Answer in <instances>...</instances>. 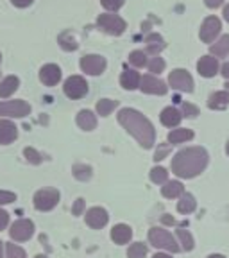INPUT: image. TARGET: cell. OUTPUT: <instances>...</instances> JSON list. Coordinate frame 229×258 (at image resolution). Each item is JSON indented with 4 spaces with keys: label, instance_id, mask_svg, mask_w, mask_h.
Returning a JSON list of instances; mask_svg holds the SVG:
<instances>
[{
    "label": "cell",
    "instance_id": "9",
    "mask_svg": "<svg viewBox=\"0 0 229 258\" xmlns=\"http://www.w3.org/2000/svg\"><path fill=\"white\" fill-rule=\"evenodd\" d=\"M34 233V224L32 221L29 219H20V221H16L15 224L11 226V230H9V235L15 242H25L32 237Z\"/></svg>",
    "mask_w": 229,
    "mask_h": 258
},
{
    "label": "cell",
    "instance_id": "33",
    "mask_svg": "<svg viewBox=\"0 0 229 258\" xmlns=\"http://www.w3.org/2000/svg\"><path fill=\"white\" fill-rule=\"evenodd\" d=\"M73 176L79 179V181H86L92 177V169L88 165H75L73 167Z\"/></svg>",
    "mask_w": 229,
    "mask_h": 258
},
{
    "label": "cell",
    "instance_id": "5",
    "mask_svg": "<svg viewBox=\"0 0 229 258\" xmlns=\"http://www.w3.org/2000/svg\"><path fill=\"white\" fill-rule=\"evenodd\" d=\"M59 203V192L54 188H43L34 194V206L40 212H48Z\"/></svg>",
    "mask_w": 229,
    "mask_h": 258
},
{
    "label": "cell",
    "instance_id": "42",
    "mask_svg": "<svg viewBox=\"0 0 229 258\" xmlns=\"http://www.w3.org/2000/svg\"><path fill=\"white\" fill-rule=\"evenodd\" d=\"M83 210H85V199H77L75 205H73V208H72L73 215H81L83 214Z\"/></svg>",
    "mask_w": 229,
    "mask_h": 258
},
{
    "label": "cell",
    "instance_id": "7",
    "mask_svg": "<svg viewBox=\"0 0 229 258\" xmlns=\"http://www.w3.org/2000/svg\"><path fill=\"white\" fill-rule=\"evenodd\" d=\"M64 95L70 97V99H81L88 93V83L85 81V77L81 76H72L64 81Z\"/></svg>",
    "mask_w": 229,
    "mask_h": 258
},
{
    "label": "cell",
    "instance_id": "12",
    "mask_svg": "<svg viewBox=\"0 0 229 258\" xmlns=\"http://www.w3.org/2000/svg\"><path fill=\"white\" fill-rule=\"evenodd\" d=\"M140 90L145 93H152V95H165L169 92V86L154 76H143L140 81Z\"/></svg>",
    "mask_w": 229,
    "mask_h": 258
},
{
    "label": "cell",
    "instance_id": "19",
    "mask_svg": "<svg viewBox=\"0 0 229 258\" xmlns=\"http://www.w3.org/2000/svg\"><path fill=\"white\" fill-rule=\"evenodd\" d=\"M18 86H20V79L15 76H9L6 77V79L0 81V97L2 99H8V97H11L13 93L18 90Z\"/></svg>",
    "mask_w": 229,
    "mask_h": 258
},
{
    "label": "cell",
    "instance_id": "21",
    "mask_svg": "<svg viewBox=\"0 0 229 258\" xmlns=\"http://www.w3.org/2000/svg\"><path fill=\"white\" fill-rule=\"evenodd\" d=\"M77 124L85 131H92V129L97 127V117L90 109H81L79 115H77Z\"/></svg>",
    "mask_w": 229,
    "mask_h": 258
},
{
    "label": "cell",
    "instance_id": "50",
    "mask_svg": "<svg viewBox=\"0 0 229 258\" xmlns=\"http://www.w3.org/2000/svg\"><path fill=\"white\" fill-rule=\"evenodd\" d=\"M2 251H4V242L0 240V258H2Z\"/></svg>",
    "mask_w": 229,
    "mask_h": 258
},
{
    "label": "cell",
    "instance_id": "26",
    "mask_svg": "<svg viewBox=\"0 0 229 258\" xmlns=\"http://www.w3.org/2000/svg\"><path fill=\"white\" fill-rule=\"evenodd\" d=\"M209 50H211V54H213L215 57L227 56L229 54V34H225V36H222L218 41H215V45H211Z\"/></svg>",
    "mask_w": 229,
    "mask_h": 258
},
{
    "label": "cell",
    "instance_id": "51",
    "mask_svg": "<svg viewBox=\"0 0 229 258\" xmlns=\"http://www.w3.org/2000/svg\"><path fill=\"white\" fill-rule=\"evenodd\" d=\"M208 258H225V256H222V254H209Z\"/></svg>",
    "mask_w": 229,
    "mask_h": 258
},
{
    "label": "cell",
    "instance_id": "24",
    "mask_svg": "<svg viewBox=\"0 0 229 258\" xmlns=\"http://www.w3.org/2000/svg\"><path fill=\"white\" fill-rule=\"evenodd\" d=\"M145 43H147V52L152 54V56H158L165 48V41L160 34H149L145 38Z\"/></svg>",
    "mask_w": 229,
    "mask_h": 258
},
{
    "label": "cell",
    "instance_id": "3",
    "mask_svg": "<svg viewBox=\"0 0 229 258\" xmlns=\"http://www.w3.org/2000/svg\"><path fill=\"white\" fill-rule=\"evenodd\" d=\"M149 242L154 247H158V249H165V251H170V253H177V251H179L176 238L167 230H163V228H150Z\"/></svg>",
    "mask_w": 229,
    "mask_h": 258
},
{
    "label": "cell",
    "instance_id": "27",
    "mask_svg": "<svg viewBox=\"0 0 229 258\" xmlns=\"http://www.w3.org/2000/svg\"><path fill=\"white\" fill-rule=\"evenodd\" d=\"M195 206H197V203H195V198H193L192 194H183L181 201L177 203V210L181 214H192L193 210H195Z\"/></svg>",
    "mask_w": 229,
    "mask_h": 258
},
{
    "label": "cell",
    "instance_id": "40",
    "mask_svg": "<svg viewBox=\"0 0 229 258\" xmlns=\"http://www.w3.org/2000/svg\"><path fill=\"white\" fill-rule=\"evenodd\" d=\"M16 201V194L0 190V205H9V203Z\"/></svg>",
    "mask_w": 229,
    "mask_h": 258
},
{
    "label": "cell",
    "instance_id": "34",
    "mask_svg": "<svg viewBox=\"0 0 229 258\" xmlns=\"http://www.w3.org/2000/svg\"><path fill=\"white\" fill-rule=\"evenodd\" d=\"M24 156H25V160H27L29 163H32V165H40V163H41V154L38 153L36 149H32V147H25Z\"/></svg>",
    "mask_w": 229,
    "mask_h": 258
},
{
    "label": "cell",
    "instance_id": "38",
    "mask_svg": "<svg viewBox=\"0 0 229 258\" xmlns=\"http://www.w3.org/2000/svg\"><path fill=\"white\" fill-rule=\"evenodd\" d=\"M183 109V117H188V118H195L199 115V108L197 106L190 104V102H183L181 104Z\"/></svg>",
    "mask_w": 229,
    "mask_h": 258
},
{
    "label": "cell",
    "instance_id": "46",
    "mask_svg": "<svg viewBox=\"0 0 229 258\" xmlns=\"http://www.w3.org/2000/svg\"><path fill=\"white\" fill-rule=\"evenodd\" d=\"M220 70H222V72H220L222 76H224L225 79H229V63H224V64H222V69H220Z\"/></svg>",
    "mask_w": 229,
    "mask_h": 258
},
{
    "label": "cell",
    "instance_id": "28",
    "mask_svg": "<svg viewBox=\"0 0 229 258\" xmlns=\"http://www.w3.org/2000/svg\"><path fill=\"white\" fill-rule=\"evenodd\" d=\"M118 106V101H111V99H102V101L97 102V113L101 117H108L109 113Z\"/></svg>",
    "mask_w": 229,
    "mask_h": 258
},
{
    "label": "cell",
    "instance_id": "29",
    "mask_svg": "<svg viewBox=\"0 0 229 258\" xmlns=\"http://www.w3.org/2000/svg\"><path fill=\"white\" fill-rule=\"evenodd\" d=\"M177 238H179V242H181V246L185 251H192L193 246H195V242H193V237L192 233H190L188 230H177Z\"/></svg>",
    "mask_w": 229,
    "mask_h": 258
},
{
    "label": "cell",
    "instance_id": "6",
    "mask_svg": "<svg viewBox=\"0 0 229 258\" xmlns=\"http://www.w3.org/2000/svg\"><path fill=\"white\" fill-rule=\"evenodd\" d=\"M31 113V106L25 101H6L0 102V117L24 118Z\"/></svg>",
    "mask_w": 229,
    "mask_h": 258
},
{
    "label": "cell",
    "instance_id": "54",
    "mask_svg": "<svg viewBox=\"0 0 229 258\" xmlns=\"http://www.w3.org/2000/svg\"><path fill=\"white\" fill-rule=\"evenodd\" d=\"M225 88H227V90H229V81H227V83H225Z\"/></svg>",
    "mask_w": 229,
    "mask_h": 258
},
{
    "label": "cell",
    "instance_id": "49",
    "mask_svg": "<svg viewBox=\"0 0 229 258\" xmlns=\"http://www.w3.org/2000/svg\"><path fill=\"white\" fill-rule=\"evenodd\" d=\"M163 221L169 222V224H174V219H170V217H163Z\"/></svg>",
    "mask_w": 229,
    "mask_h": 258
},
{
    "label": "cell",
    "instance_id": "41",
    "mask_svg": "<svg viewBox=\"0 0 229 258\" xmlns=\"http://www.w3.org/2000/svg\"><path fill=\"white\" fill-rule=\"evenodd\" d=\"M169 153H170V145H158V151H156V154H154V160L156 161L163 160Z\"/></svg>",
    "mask_w": 229,
    "mask_h": 258
},
{
    "label": "cell",
    "instance_id": "14",
    "mask_svg": "<svg viewBox=\"0 0 229 258\" xmlns=\"http://www.w3.org/2000/svg\"><path fill=\"white\" fill-rule=\"evenodd\" d=\"M40 79L43 85L56 86L61 81V69L57 67V64H52V63L45 64V67H41V70H40Z\"/></svg>",
    "mask_w": 229,
    "mask_h": 258
},
{
    "label": "cell",
    "instance_id": "15",
    "mask_svg": "<svg viewBox=\"0 0 229 258\" xmlns=\"http://www.w3.org/2000/svg\"><path fill=\"white\" fill-rule=\"evenodd\" d=\"M197 70L202 77H213L218 72V61L213 56H202L197 63Z\"/></svg>",
    "mask_w": 229,
    "mask_h": 258
},
{
    "label": "cell",
    "instance_id": "45",
    "mask_svg": "<svg viewBox=\"0 0 229 258\" xmlns=\"http://www.w3.org/2000/svg\"><path fill=\"white\" fill-rule=\"evenodd\" d=\"M206 2V6H208L209 9H217V8H220L222 4H224V0H204Z\"/></svg>",
    "mask_w": 229,
    "mask_h": 258
},
{
    "label": "cell",
    "instance_id": "2",
    "mask_svg": "<svg viewBox=\"0 0 229 258\" xmlns=\"http://www.w3.org/2000/svg\"><path fill=\"white\" fill-rule=\"evenodd\" d=\"M208 165V153L202 147H186L172 158V172L179 177H195Z\"/></svg>",
    "mask_w": 229,
    "mask_h": 258
},
{
    "label": "cell",
    "instance_id": "37",
    "mask_svg": "<svg viewBox=\"0 0 229 258\" xmlns=\"http://www.w3.org/2000/svg\"><path fill=\"white\" fill-rule=\"evenodd\" d=\"M6 251H8V258H25V251L16 246V244H13V242H9L6 246Z\"/></svg>",
    "mask_w": 229,
    "mask_h": 258
},
{
    "label": "cell",
    "instance_id": "43",
    "mask_svg": "<svg viewBox=\"0 0 229 258\" xmlns=\"http://www.w3.org/2000/svg\"><path fill=\"white\" fill-rule=\"evenodd\" d=\"M8 222H9L8 212H4V210H0V231H2V230L6 228V226H8Z\"/></svg>",
    "mask_w": 229,
    "mask_h": 258
},
{
    "label": "cell",
    "instance_id": "4",
    "mask_svg": "<svg viewBox=\"0 0 229 258\" xmlns=\"http://www.w3.org/2000/svg\"><path fill=\"white\" fill-rule=\"evenodd\" d=\"M97 25H99L102 31L108 32V34H111V36H120L122 32L125 31V27H127L124 18H120L118 15H109V13L99 15Z\"/></svg>",
    "mask_w": 229,
    "mask_h": 258
},
{
    "label": "cell",
    "instance_id": "22",
    "mask_svg": "<svg viewBox=\"0 0 229 258\" xmlns=\"http://www.w3.org/2000/svg\"><path fill=\"white\" fill-rule=\"evenodd\" d=\"M208 106L211 109H224L229 106V90L225 92H215L209 95Z\"/></svg>",
    "mask_w": 229,
    "mask_h": 258
},
{
    "label": "cell",
    "instance_id": "32",
    "mask_svg": "<svg viewBox=\"0 0 229 258\" xmlns=\"http://www.w3.org/2000/svg\"><path fill=\"white\" fill-rule=\"evenodd\" d=\"M145 254H147V246H145L143 242H136L127 251L129 258H145Z\"/></svg>",
    "mask_w": 229,
    "mask_h": 258
},
{
    "label": "cell",
    "instance_id": "8",
    "mask_svg": "<svg viewBox=\"0 0 229 258\" xmlns=\"http://www.w3.org/2000/svg\"><path fill=\"white\" fill-rule=\"evenodd\" d=\"M169 83L174 90H179V92H193V79L186 70L183 69H176L170 72L169 76Z\"/></svg>",
    "mask_w": 229,
    "mask_h": 258
},
{
    "label": "cell",
    "instance_id": "39",
    "mask_svg": "<svg viewBox=\"0 0 229 258\" xmlns=\"http://www.w3.org/2000/svg\"><path fill=\"white\" fill-rule=\"evenodd\" d=\"M101 4L104 6L108 11H118V9L125 4V0H101Z\"/></svg>",
    "mask_w": 229,
    "mask_h": 258
},
{
    "label": "cell",
    "instance_id": "36",
    "mask_svg": "<svg viewBox=\"0 0 229 258\" xmlns=\"http://www.w3.org/2000/svg\"><path fill=\"white\" fill-rule=\"evenodd\" d=\"M70 32H64V34H61L59 36V43H61V47L64 48V50H75L77 47H79V45H77V41L73 40H70Z\"/></svg>",
    "mask_w": 229,
    "mask_h": 258
},
{
    "label": "cell",
    "instance_id": "55",
    "mask_svg": "<svg viewBox=\"0 0 229 258\" xmlns=\"http://www.w3.org/2000/svg\"><path fill=\"white\" fill-rule=\"evenodd\" d=\"M0 59H2V56H0Z\"/></svg>",
    "mask_w": 229,
    "mask_h": 258
},
{
    "label": "cell",
    "instance_id": "23",
    "mask_svg": "<svg viewBox=\"0 0 229 258\" xmlns=\"http://www.w3.org/2000/svg\"><path fill=\"white\" fill-rule=\"evenodd\" d=\"M161 194H163L167 199L181 198L183 194H185V186L179 181H167L165 186H161Z\"/></svg>",
    "mask_w": 229,
    "mask_h": 258
},
{
    "label": "cell",
    "instance_id": "30",
    "mask_svg": "<svg viewBox=\"0 0 229 258\" xmlns=\"http://www.w3.org/2000/svg\"><path fill=\"white\" fill-rule=\"evenodd\" d=\"M167 179H169V172L163 167H154L150 170V181L156 183V185H165Z\"/></svg>",
    "mask_w": 229,
    "mask_h": 258
},
{
    "label": "cell",
    "instance_id": "44",
    "mask_svg": "<svg viewBox=\"0 0 229 258\" xmlns=\"http://www.w3.org/2000/svg\"><path fill=\"white\" fill-rule=\"evenodd\" d=\"M11 2H13V6H16V8H29L34 0H11Z\"/></svg>",
    "mask_w": 229,
    "mask_h": 258
},
{
    "label": "cell",
    "instance_id": "31",
    "mask_svg": "<svg viewBox=\"0 0 229 258\" xmlns=\"http://www.w3.org/2000/svg\"><path fill=\"white\" fill-rule=\"evenodd\" d=\"M129 63L134 64V67H145L147 63V52H143V50H134V52L129 54Z\"/></svg>",
    "mask_w": 229,
    "mask_h": 258
},
{
    "label": "cell",
    "instance_id": "25",
    "mask_svg": "<svg viewBox=\"0 0 229 258\" xmlns=\"http://www.w3.org/2000/svg\"><path fill=\"white\" fill-rule=\"evenodd\" d=\"M169 142L170 144H183V142H188L193 138V131H190V129H174V131H170L169 133Z\"/></svg>",
    "mask_w": 229,
    "mask_h": 258
},
{
    "label": "cell",
    "instance_id": "16",
    "mask_svg": "<svg viewBox=\"0 0 229 258\" xmlns=\"http://www.w3.org/2000/svg\"><path fill=\"white\" fill-rule=\"evenodd\" d=\"M18 137V127L11 120H0V144H11Z\"/></svg>",
    "mask_w": 229,
    "mask_h": 258
},
{
    "label": "cell",
    "instance_id": "1",
    "mask_svg": "<svg viewBox=\"0 0 229 258\" xmlns=\"http://www.w3.org/2000/svg\"><path fill=\"white\" fill-rule=\"evenodd\" d=\"M118 122L125 127L127 133H131L138 140V144L145 149H150L156 140V131L154 125L147 117H143L140 111L131 108H124L118 113Z\"/></svg>",
    "mask_w": 229,
    "mask_h": 258
},
{
    "label": "cell",
    "instance_id": "17",
    "mask_svg": "<svg viewBox=\"0 0 229 258\" xmlns=\"http://www.w3.org/2000/svg\"><path fill=\"white\" fill-rule=\"evenodd\" d=\"M161 118V124L167 125V127H176V125L181 124L183 120V115L179 111H177L176 108H172V106H169V108H165L163 111H161L160 115Z\"/></svg>",
    "mask_w": 229,
    "mask_h": 258
},
{
    "label": "cell",
    "instance_id": "52",
    "mask_svg": "<svg viewBox=\"0 0 229 258\" xmlns=\"http://www.w3.org/2000/svg\"><path fill=\"white\" fill-rule=\"evenodd\" d=\"M225 153H227V156H229V140H227V145H225Z\"/></svg>",
    "mask_w": 229,
    "mask_h": 258
},
{
    "label": "cell",
    "instance_id": "13",
    "mask_svg": "<svg viewBox=\"0 0 229 258\" xmlns=\"http://www.w3.org/2000/svg\"><path fill=\"white\" fill-rule=\"evenodd\" d=\"M108 212H106L104 208H101V206H93V208H90L88 212H86V224L90 226V228H93V230H101V228H104L106 224H108Z\"/></svg>",
    "mask_w": 229,
    "mask_h": 258
},
{
    "label": "cell",
    "instance_id": "48",
    "mask_svg": "<svg viewBox=\"0 0 229 258\" xmlns=\"http://www.w3.org/2000/svg\"><path fill=\"white\" fill-rule=\"evenodd\" d=\"M152 258H172V256H169V254H165V253H156Z\"/></svg>",
    "mask_w": 229,
    "mask_h": 258
},
{
    "label": "cell",
    "instance_id": "18",
    "mask_svg": "<svg viewBox=\"0 0 229 258\" xmlns=\"http://www.w3.org/2000/svg\"><path fill=\"white\" fill-rule=\"evenodd\" d=\"M133 237V230L127 224H117L111 230V238L115 240V244H127Z\"/></svg>",
    "mask_w": 229,
    "mask_h": 258
},
{
    "label": "cell",
    "instance_id": "35",
    "mask_svg": "<svg viewBox=\"0 0 229 258\" xmlns=\"http://www.w3.org/2000/svg\"><path fill=\"white\" fill-rule=\"evenodd\" d=\"M147 67H149V70L152 74H161L163 70H165V61L161 59L160 56H154L152 59L149 61V64H147Z\"/></svg>",
    "mask_w": 229,
    "mask_h": 258
},
{
    "label": "cell",
    "instance_id": "10",
    "mask_svg": "<svg viewBox=\"0 0 229 258\" xmlns=\"http://www.w3.org/2000/svg\"><path fill=\"white\" fill-rule=\"evenodd\" d=\"M81 69L90 76H99L106 70V57L97 56V54H88V56L81 57Z\"/></svg>",
    "mask_w": 229,
    "mask_h": 258
},
{
    "label": "cell",
    "instance_id": "20",
    "mask_svg": "<svg viewBox=\"0 0 229 258\" xmlns=\"http://www.w3.org/2000/svg\"><path fill=\"white\" fill-rule=\"evenodd\" d=\"M140 81H141V77L136 70H125V72H122V76H120V85L124 86L125 90L140 88Z\"/></svg>",
    "mask_w": 229,
    "mask_h": 258
},
{
    "label": "cell",
    "instance_id": "53",
    "mask_svg": "<svg viewBox=\"0 0 229 258\" xmlns=\"http://www.w3.org/2000/svg\"><path fill=\"white\" fill-rule=\"evenodd\" d=\"M34 258H47L45 254H38V256H34Z\"/></svg>",
    "mask_w": 229,
    "mask_h": 258
},
{
    "label": "cell",
    "instance_id": "47",
    "mask_svg": "<svg viewBox=\"0 0 229 258\" xmlns=\"http://www.w3.org/2000/svg\"><path fill=\"white\" fill-rule=\"evenodd\" d=\"M224 18H225V22L229 24V6H225V8H224Z\"/></svg>",
    "mask_w": 229,
    "mask_h": 258
},
{
    "label": "cell",
    "instance_id": "11",
    "mask_svg": "<svg viewBox=\"0 0 229 258\" xmlns=\"http://www.w3.org/2000/svg\"><path fill=\"white\" fill-rule=\"evenodd\" d=\"M220 29H222V25L217 16H208L201 25V40L204 41V43H211V41H215V38L218 36Z\"/></svg>",
    "mask_w": 229,
    "mask_h": 258
}]
</instances>
